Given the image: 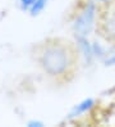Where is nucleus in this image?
<instances>
[{
  "label": "nucleus",
  "mask_w": 115,
  "mask_h": 127,
  "mask_svg": "<svg viewBox=\"0 0 115 127\" xmlns=\"http://www.w3.org/2000/svg\"><path fill=\"white\" fill-rule=\"evenodd\" d=\"M33 57L41 71L58 82L70 81L78 65V49L60 37L38 42L33 46Z\"/></svg>",
  "instance_id": "nucleus-1"
},
{
  "label": "nucleus",
  "mask_w": 115,
  "mask_h": 127,
  "mask_svg": "<svg viewBox=\"0 0 115 127\" xmlns=\"http://www.w3.org/2000/svg\"><path fill=\"white\" fill-rule=\"evenodd\" d=\"M96 12L97 8L95 1L88 0L83 4V6L75 14L73 21V31L75 36H84V37L88 36V33L92 31V28L95 26Z\"/></svg>",
  "instance_id": "nucleus-2"
},
{
  "label": "nucleus",
  "mask_w": 115,
  "mask_h": 127,
  "mask_svg": "<svg viewBox=\"0 0 115 127\" xmlns=\"http://www.w3.org/2000/svg\"><path fill=\"white\" fill-rule=\"evenodd\" d=\"M98 31L107 41L115 44V5H109L98 19Z\"/></svg>",
  "instance_id": "nucleus-3"
},
{
  "label": "nucleus",
  "mask_w": 115,
  "mask_h": 127,
  "mask_svg": "<svg viewBox=\"0 0 115 127\" xmlns=\"http://www.w3.org/2000/svg\"><path fill=\"white\" fill-rule=\"evenodd\" d=\"M93 105H95V100H93V99H91V98L84 99L83 101L78 103V104H77V105L72 109L69 117H70V118H73V117H79V116L84 114L86 112H88L91 108H93Z\"/></svg>",
  "instance_id": "nucleus-4"
},
{
  "label": "nucleus",
  "mask_w": 115,
  "mask_h": 127,
  "mask_svg": "<svg viewBox=\"0 0 115 127\" xmlns=\"http://www.w3.org/2000/svg\"><path fill=\"white\" fill-rule=\"evenodd\" d=\"M77 41H78L77 45H78L79 50L82 51L83 57L90 62L91 59H92V57H93V51H92V45L88 42L87 37H84V36H77Z\"/></svg>",
  "instance_id": "nucleus-5"
},
{
  "label": "nucleus",
  "mask_w": 115,
  "mask_h": 127,
  "mask_svg": "<svg viewBox=\"0 0 115 127\" xmlns=\"http://www.w3.org/2000/svg\"><path fill=\"white\" fill-rule=\"evenodd\" d=\"M47 1L49 0H36V1L33 3V5L29 8V14L31 16H38L44 9H45V6H46V4H47Z\"/></svg>",
  "instance_id": "nucleus-6"
},
{
  "label": "nucleus",
  "mask_w": 115,
  "mask_h": 127,
  "mask_svg": "<svg viewBox=\"0 0 115 127\" xmlns=\"http://www.w3.org/2000/svg\"><path fill=\"white\" fill-rule=\"evenodd\" d=\"M92 51H93V57H104L105 55V50L100 44L95 42L92 44Z\"/></svg>",
  "instance_id": "nucleus-7"
},
{
  "label": "nucleus",
  "mask_w": 115,
  "mask_h": 127,
  "mask_svg": "<svg viewBox=\"0 0 115 127\" xmlns=\"http://www.w3.org/2000/svg\"><path fill=\"white\" fill-rule=\"evenodd\" d=\"M36 0H19V5L23 10H29V8L33 5Z\"/></svg>",
  "instance_id": "nucleus-8"
},
{
  "label": "nucleus",
  "mask_w": 115,
  "mask_h": 127,
  "mask_svg": "<svg viewBox=\"0 0 115 127\" xmlns=\"http://www.w3.org/2000/svg\"><path fill=\"white\" fill-rule=\"evenodd\" d=\"M27 126H28V127H42L44 123L40 122V121H31V122H28Z\"/></svg>",
  "instance_id": "nucleus-9"
},
{
  "label": "nucleus",
  "mask_w": 115,
  "mask_h": 127,
  "mask_svg": "<svg viewBox=\"0 0 115 127\" xmlns=\"http://www.w3.org/2000/svg\"><path fill=\"white\" fill-rule=\"evenodd\" d=\"M105 64L106 65H114L115 64V54L114 55H110L109 58H107L106 61H105Z\"/></svg>",
  "instance_id": "nucleus-10"
},
{
  "label": "nucleus",
  "mask_w": 115,
  "mask_h": 127,
  "mask_svg": "<svg viewBox=\"0 0 115 127\" xmlns=\"http://www.w3.org/2000/svg\"><path fill=\"white\" fill-rule=\"evenodd\" d=\"M92 1H95V3H102V4H110V3L114 1V0H92Z\"/></svg>",
  "instance_id": "nucleus-11"
}]
</instances>
